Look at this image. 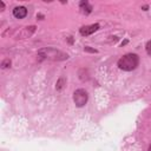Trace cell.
<instances>
[{"label":"cell","mask_w":151,"mask_h":151,"mask_svg":"<svg viewBox=\"0 0 151 151\" xmlns=\"http://www.w3.org/2000/svg\"><path fill=\"white\" fill-rule=\"evenodd\" d=\"M38 55L41 59H47V60H53V61H61V60H65L68 58L67 53H64V52H61L57 48H53V47L41 48L38 52Z\"/></svg>","instance_id":"1"},{"label":"cell","mask_w":151,"mask_h":151,"mask_svg":"<svg viewBox=\"0 0 151 151\" xmlns=\"http://www.w3.org/2000/svg\"><path fill=\"white\" fill-rule=\"evenodd\" d=\"M139 64V57L136 53H127L118 60V67L123 71H132Z\"/></svg>","instance_id":"2"},{"label":"cell","mask_w":151,"mask_h":151,"mask_svg":"<svg viewBox=\"0 0 151 151\" xmlns=\"http://www.w3.org/2000/svg\"><path fill=\"white\" fill-rule=\"evenodd\" d=\"M87 99H88V94H87V92L85 90L79 88V90L74 91V93H73V101H74V104L78 107L84 106L87 103Z\"/></svg>","instance_id":"3"},{"label":"cell","mask_w":151,"mask_h":151,"mask_svg":"<svg viewBox=\"0 0 151 151\" xmlns=\"http://www.w3.org/2000/svg\"><path fill=\"white\" fill-rule=\"evenodd\" d=\"M98 28H99V25L98 24H92V25H87V26H83L81 28H80V34L81 35H84V37H87V35H90V34H92V33H94L96 31H98Z\"/></svg>","instance_id":"4"},{"label":"cell","mask_w":151,"mask_h":151,"mask_svg":"<svg viewBox=\"0 0 151 151\" xmlns=\"http://www.w3.org/2000/svg\"><path fill=\"white\" fill-rule=\"evenodd\" d=\"M13 15H14L17 19H22V18H25V17L27 15V9H26V7H24V6H18V7H15V8L13 9Z\"/></svg>","instance_id":"5"},{"label":"cell","mask_w":151,"mask_h":151,"mask_svg":"<svg viewBox=\"0 0 151 151\" xmlns=\"http://www.w3.org/2000/svg\"><path fill=\"white\" fill-rule=\"evenodd\" d=\"M79 6H80L81 11H83L85 14H88V13H91V11H92V6H91V5L88 4V1H86V0L80 1Z\"/></svg>","instance_id":"6"},{"label":"cell","mask_w":151,"mask_h":151,"mask_svg":"<svg viewBox=\"0 0 151 151\" xmlns=\"http://www.w3.org/2000/svg\"><path fill=\"white\" fill-rule=\"evenodd\" d=\"M64 81H65V79H64V78H60V79H59V81L57 83L55 88H57V90H61V87L64 86V85H63V83H64Z\"/></svg>","instance_id":"7"},{"label":"cell","mask_w":151,"mask_h":151,"mask_svg":"<svg viewBox=\"0 0 151 151\" xmlns=\"http://www.w3.org/2000/svg\"><path fill=\"white\" fill-rule=\"evenodd\" d=\"M84 51H86V52H90V53H98V51H97V50H94V48H91V47H88V46H85V47H84Z\"/></svg>","instance_id":"8"},{"label":"cell","mask_w":151,"mask_h":151,"mask_svg":"<svg viewBox=\"0 0 151 151\" xmlns=\"http://www.w3.org/2000/svg\"><path fill=\"white\" fill-rule=\"evenodd\" d=\"M1 66H2V68H6V67H8V66H11V60H9V59H6L5 61H2V64H1Z\"/></svg>","instance_id":"9"},{"label":"cell","mask_w":151,"mask_h":151,"mask_svg":"<svg viewBox=\"0 0 151 151\" xmlns=\"http://www.w3.org/2000/svg\"><path fill=\"white\" fill-rule=\"evenodd\" d=\"M146 52L149 55H151V40L147 41V44H146Z\"/></svg>","instance_id":"10"},{"label":"cell","mask_w":151,"mask_h":151,"mask_svg":"<svg viewBox=\"0 0 151 151\" xmlns=\"http://www.w3.org/2000/svg\"><path fill=\"white\" fill-rule=\"evenodd\" d=\"M0 7H1V11H2V8L5 7V5H4V2H2V1H0Z\"/></svg>","instance_id":"11"},{"label":"cell","mask_w":151,"mask_h":151,"mask_svg":"<svg viewBox=\"0 0 151 151\" xmlns=\"http://www.w3.org/2000/svg\"><path fill=\"white\" fill-rule=\"evenodd\" d=\"M149 151H151V145H150V146H149Z\"/></svg>","instance_id":"12"}]
</instances>
